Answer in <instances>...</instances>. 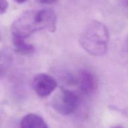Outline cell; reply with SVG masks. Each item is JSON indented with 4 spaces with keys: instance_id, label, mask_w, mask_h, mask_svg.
Masks as SVG:
<instances>
[{
    "instance_id": "1",
    "label": "cell",
    "mask_w": 128,
    "mask_h": 128,
    "mask_svg": "<svg viewBox=\"0 0 128 128\" xmlns=\"http://www.w3.org/2000/svg\"><path fill=\"white\" fill-rule=\"evenodd\" d=\"M109 31L104 24L92 21L85 28L80 39L82 48L91 55L100 56L108 50Z\"/></svg>"
},
{
    "instance_id": "2",
    "label": "cell",
    "mask_w": 128,
    "mask_h": 128,
    "mask_svg": "<svg viewBox=\"0 0 128 128\" xmlns=\"http://www.w3.org/2000/svg\"><path fill=\"white\" fill-rule=\"evenodd\" d=\"M37 13L38 11L36 10L26 11L15 20L11 26L12 36L24 39L41 30Z\"/></svg>"
},
{
    "instance_id": "3",
    "label": "cell",
    "mask_w": 128,
    "mask_h": 128,
    "mask_svg": "<svg viewBox=\"0 0 128 128\" xmlns=\"http://www.w3.org/2000/svg\"><path fill=\"white\" fill-rule=\"evenodd\" d=\"M78 104V98L72 91L60 88L54 96L52 106L54 110L62 115H69L75 111Z\"/></svg>"
},
{
    "instance_id": "4",
    "label": "cell",
    "mask_w": 128,
    "mask_h": 128,
    "mask_svg": "<svg viewBox=\"0 0 128 128\" xmlns=\"http://www.w3.org/2000/svg\"><path fill=\"white\" fill-rule=\"evenodd\" d=\"M57 82L52 76L46 73H40L34 77L32 86L36 94L46 98L51 94L57 88Z\"/></svg>"
},
{
    "instance_id": "5",
    "label": "cell",
    "mask_w": 128,
    "mask_h": 128,
    "mask_svg": "<svg viewBox=\"0 0 128 128\" xmlns=\"http://www.w3.org/2000/svg\"><path fill=\"white\" fill-rule=\"evenodd\" d=\"M38 20L41 30L54 32L57 29V18L54 12L50 9L38 11Z\"/></svg>"
},
{
    "instance_id": "6",
    "label": "cell",
    "mask_w": 128,
    "mask_h": 128,
    "mask_svg": "<svg viewBox=\"0 0 128 128\" xmlns=\"http://www.w3.org/2000/svg\"><path fill=\"white\" fill-rule=\"evenodd\" d=\"M78 80L80 88L84 93L92 94L97 88V81L94 75L88 70L80 71Z\"/></svg>"
},
{
    "instance_id": "7",
    "label": "cell",
    "mask_w": 128,
    "mask_h": 128,
    "mask_svg": "<svg viewBox=\"0 0 128 128\" xmlns=\"http://www.w3.org/2000/svg\"><path fill=\"white\" fill-rule=\"evenodd\" d=\"M21 128H49L44 119L33 113L28 114L22 118Z\"/></svg>"
},
{
    "instance_id": "8",
    "label": "cell",
    "mask_w": 128,
    "mask_h": 128,
    "mask_svg": "<svg viewBox=\"0 0 128 128\" xmlns=\"http://www.w3.org/2000/svg\"><path fill=\"white\" fill-rule=\"evenodd\" d=\"M12 42L16 51L22 54H30L33 52L34 48L32 45L27 43L24 39L20 37L13 36Z\"/></svg>"
},
{
    "instance_id": "9",
    "label": "cell",
    "mask_w": 128,
    "mask_h": 128,
    "mask_svg": "<svg viewBox=\"0 0 128 128\" xmlns=\"http://www.w3.org/2000/svg\"><path fill=\"white\" fill-rule=\"evenodd\" d=\"M8 8V2L6 0H0V14L4 13Z\"/></svg>"
},
{
    "instance_id": "10",
    "label": "cell",
    "mask_w": 128,
    "mask_h": 128,
    "mask_svg": "<svg viewBox=\"0 0 128 128\" xmlns=\"http://www.w3.org/2000/svg\"><path fill=\"white\" fill-rule=\"evenodd\" d=\"M38 2L44 4H51L54 3L57 0H36Z\"/></svg>"
},
{
    "instance_id": "11",
    "label": "cell",
    "mask_w": 128,
    "mask_h": 128,
    "mask_svg": "<svg viewBox=\"0 0 128 128\" xmlns=\"http://www.w3.org/2000/svg\"><path fill=\"white\" fill-rule=\"evenodd\" d=\"M14 1H16V2H18L19 4H22L23 2H24L26 1H27V0H14Z\"/></svg>"
},
{
    "instance_id": "12",
    "label": "cell",
    "mask_w": 128,
    "mask_h": 128,
    "mask_svg": "<svg viewBox=\"0 0 128 128\" xmlns=\"http://www.w3.org/2000/svg\"><path fill=\"white\" fill-rule=\"evenodd\" d=\"M111 128H123L120 127V126H114V127H112Z\"/></svg>"
}]
</instances>
